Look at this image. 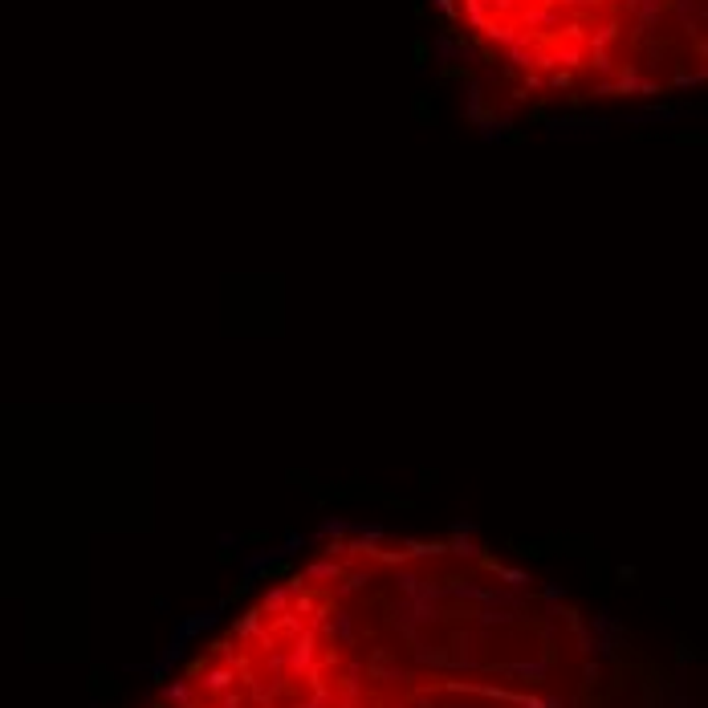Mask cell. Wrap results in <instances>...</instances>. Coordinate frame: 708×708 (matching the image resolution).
Segmentation results:
<instances>
[{
  "label": "cell",
  "mask_w": 708,
  "mask_h": 708,
  "mask_svg": "<svg viewBox=\"0 0 708 708\" xmlns=\"http://www.w3.org/2000/svg\"><path fill=\"white\" fill-rule=\"evenodd\" d=\"M468 45L538 98H656L704 78V0H448Z\"/></svg>",
  "instance_id": "obj_1"
}]
</instances>
